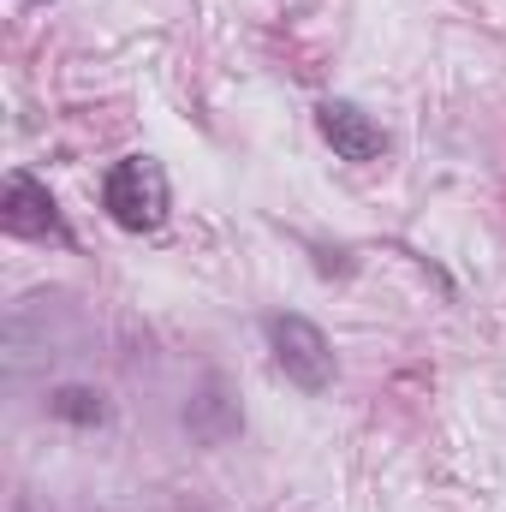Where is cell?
<instances>
[{"label":"cell","mask_w":506,"mask_h":512,"mask_svg":"<svg viewBox=\"0 0 506 512\" xmlns=\"http://www.w3.org/2000/svg\"><path fill=\"white\" fill-rule=\"evenodd\" d=\"M102 209L114 215V227L126 233H155L173 209V191H167V173L155 155H126L108 167L102 179Z\"/></svg>","instance_id":"cell-1"},{"label":"cell","mask_w":506,"mask_h":512,"mask_svg":"<svg viewBox=\"0 0 506 512\" xmlns=\"http://www.w3.org/2000/svg\"><path fill=\"white\" fill-rule=\"evenodd\" d=\"M0 221H6V233H18V239H54V245H72V227L60 221L48 185H36L30 173H12V179H6Z\"/></svg>","instance_id":"cell-3"},{"label":"cell","mask_w":506,"mask_h":512,"mask_svg":"<svg viewBox=\"0 0 506 512\" xmlns=\"http://www.w3.org/2000/svg\"><path fill=\"white\" fill-rule=\"evenodd\" d=\"M268 352L280 364V376L304 393H328L334 387V346L310 316H268Z\"/></svg>","instance_id":"cell-2"},{"label":"cell","mask_w":506,"mask_h":512,"mask_svg":"<svg viewBox=\"0 0 506 512\" xmlns=\"http://www.w3.org/2000/svg\"><path fill=\"white\" fill-rule=\"evenodd\" d=\"M54 417L102 423V393H90V387H60V393H54Z\"/></svg>","instance_id":"cell-5"},{"label":"cell","mask_w":506,"mask_h":512,"mask_svg":"<svg viewBox=\"0 0 506 512\" xmlns=\"http://www.w3.org/2000/svg\"><path fill=\"white\" fill-rule=\"evenodd\" d=\"M316 131L328 137V149L340 161H381L387 155V131L358 108V102H322L316 108Z\"/></svg>","instance_id":"cell-4"}]
</instances>
